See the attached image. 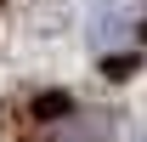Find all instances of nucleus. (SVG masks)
Wrapping results in <instances>:
<instances>
[{
	"mask_svg": "<svg viewBox=\"0 0 147 142\" xmlns=\"http://www.w3.org/2000/svg\"><path fill=\"white\" fill-rule=\"evenodd\" d=\"M142 142H147V137H142Z\"/></svg>",
	"mask_w": 147,
	"mask_h": 142,
	"instance_id": "1",
	"label": "nucleus"
}]
</instances>
